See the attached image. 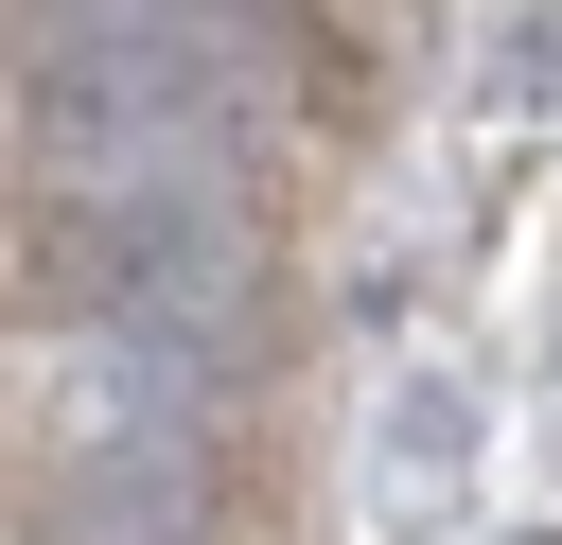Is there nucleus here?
Segmentation results:
<instances>
[{"instance_id":"obj_1","label":"nucleus","mask_w":562,"mask_h":545,"mask_svg":"<svg viewBox=\"0 0 562 545\" xmlns=\"http://www.w3.org/2000/svg\"><path fill=\"white\" fill-rule=\"evenodd\" d=\"M386 440H404V457H369V475H386V510H457V404H439V387H404V422H386Z\"/></svg>"}]
</instances>
